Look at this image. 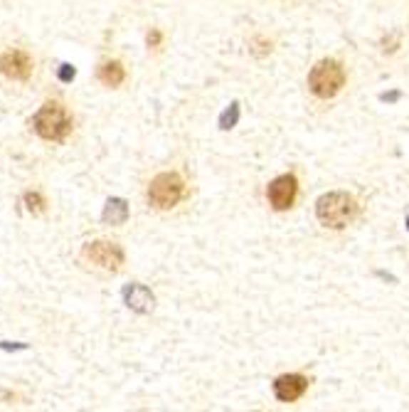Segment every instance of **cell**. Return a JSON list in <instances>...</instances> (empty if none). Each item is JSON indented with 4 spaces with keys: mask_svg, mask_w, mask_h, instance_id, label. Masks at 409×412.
I'll use <instances>...</instances> for the list:
<instances>
[{
    "mask_svg": "<svg viewBox=\"0 0 409 412\" xmlns=\"http://www.w3.org/2000/svg\"><path fill=\"white\" fill-rule=\"evenodd\" d=\"M32 128L45 141H64L72 131V116L59 101H45L40 111L32 116Z\"/></svg>",
    "mask_w": 409,
    "mask_h": 412,
    "instance_id": "obj_1",
    "label": "cell"
},
{
    "mask_svg": "<svg viewBox=\"0 0 409 412\" xmlns=\"http://www.w3.org/2000/svg\"><path fill=\"white\" fill-rule=\"evenodd\" d=\"M355 212H358V200L348 192H328L316 202V215L331 230H343L346 225H351Z\"/></svg>",
    "mask_w": 409,
    "mask_h": 412,
    "instance_id": "obj_2",
    "label": "cell"
},
{
    "mask_svg": "<svg viewBox=\"0 0 409 412\" xmlns=\"http://www.w3.org/2000/svg\"><path fill=\"white\" fill-rule=\"evenodd\" d=\"M346 84V69L336 60H321L309 74V87L319 99H333Z\"/></svg>",
    "mask_w": 409,
    "mask_h": 412,
    "instance_id": "obj_3",
    "label": "cell"
},
{
    "mask_svg": "<svg viewBox=\"0 0 409 412\" xmlns=\"http://www.w3.org/2000/svg\"><path fill=\"white\" fill-rule=\"evenodd\" d=\"M185 195V183L177 173H160L150 180L148 185V200L158 210H170Z\"/></svg>",
    "mask_w": 409,
    "mask_h": 412,
    "instance_id": "obj_4",
    "label": "cell"
},
{
    "mask_svg": "<svg viewBox=\"0 0 409 412\" xmlns=\"http://www.w3.org/2000/svg\"><path fill=\"white\" fill-rule=\"evenodd\" d=\"M84 257L106 272H118L123 267V249L116 242H106V240H94V242L84 244Z\"/></svg>",
    "mask_w": 409,
    "mask_h": 412,
    "instance_id": "obj_5",
    "label": "cell"
},
{
    "mask_svg": "<svg viewBox=\"0 0 409 412\" xmlns=\"http://www.w3.org/2000/svg\"><path fill=\"white\" fill-rule=\"evenodd\" d=\"M296 192H299V180L296 175L286 173V175H279L269 183V202H271L274 210H289L296 200Z\"/></svg>",
    "mask_w": 409,
    "mask_h": 412,
    "instance_id": "obj_6",
    "label": "cell"
},
{
    "mask_svg": "<svg viewBox=\"0 0 409 412\" xmlns=\"http://www.w3.org/2000/svg\"><path fill=\"white\" fill-rule=\"evenodd\" d=\"M0 74L15 82H25L32 74V60L23 50H8L0 55Z\"/></svg>",
    "mask_w": 409,
    "mask_h": 412,
    "instance_id": "obj_7",
    "label": "cell"
},
{
    "mask_svg": "<svg viewBox=\"0 0 409 412\" xmlns=\"http://www.w3.org/2000/svg\"><path fill=\"white\" fill-rule=\"evenodd\" d=\"M306 390H309V381L304 376H296V373L276 378V383H274V395L281 403H296L299 398H304Z\"/></svg>",
    "mask_w": 409,
    "mask_h": 412,
    "instance_id": "obj_8",
    "label": "cell"
},
{
    "mask_svg": "<svg viewBox=\"0 0 409 412\" xmlns=\"http://www.w3.org/2000/svg\"><path fill=\"white\" fill-rule=\"evenodd\" d=\"M123 302H126V307L133 309V311L148 314L150 309H153L155 299H153V294H150L148 287H143V284H126V287H123Z\"/></svg>",
    "mask_w": 409,
    "mask_h": 412,
    "instance_id": "obj_9",
    "label": "cell"
},
{
    "mask_svg": "<svg viewBox=\"0 0 409 412\" xmlns=\"http://www.w3.org/2000/svg\"><path fill=\"white\" fill-rule=\"evenodd\" d=\"M101 220L106 225H123L128 220V202L123 200V197H111V200L104 205Z\"/></svg>",
    "mask_w": 409,
    "mask_h": 412,
    "instance_id": "obj_10",
    "label": "cell"
},
{
    "mask_svg": "<svg viewBox=\"0 0 409 412\" xmlns=\"http://www.w3.org/2000/svg\"><path fill=\"white\" fill-rule=\"evenodd\" d=\"M99 79L106 84V87H118V84H123V79H126V69H123V64L116 60L104 62L99 67Z\"/></svg>",
    "mask_w": 409,
    "mask_h": 412,
    "instance_id": "obj_11",
    "label": "cell"
},
{
    "mask_svg": "<svg viewBox=\"0 0 409 412\" xmlns=\"http://www.w3.org/2000/svg\"><path fill=\"white\" fill-rule=\"evenodd\" d=\"M237 121H239V104H229V109L219 116V128L227 131V128L237 126Z\"/></svg>",
    "mask_w": 409,
    "mask_h": 412,
    "instance_id": "obj_12",
    "label": "cell"
},
{
    "mask_svg": "<svg viewBox=\"0 0 409 412\" xmlns=\"http://www.w3.org/2000/svg\"><path fill=\"white\" fill-rule=\"evenodd\" d=\"M25 205H28V210L30 212H42L45 210V197L40 195V192H35V190H30V192H25Z\"/></svg>",
    "mask_w": 409,
    "mask_h": 412,
    "instance_id": "obj_13",
    "label": "cell"
},
{
    "mask_svg": "<svg viewBox=\"0 0 409 412\" xmlns=\"http://www.w3.org/2000/svg\"><path fill=\"white\" fill-rule=\"evenodd\" d=\"M57 77H59V82H72V79L77 77V69H74L69 62H64V64H59Z\"/></svg>",
    "mask_w": 409,
    "mask_h": 412,
    "instance_id": "obj_14",
    "label": "cell"
},
{
    "mask_svg": "<svg viewBox=\"0 0 409 412\" xmlns=\"http://www.w3.org/2000/svg\"><path fill=\"white\" fill-rule=\"evenodd\" d=\"M160 40H163V35H160V30H150L148 32V37H146V42H148V47H158L160 45Z\"/></svg>",
    "mask_w": 409,
    "mask_h": 412,
    "instance_id": "obj_15",
    "label": "cell"
},
{
    "mask_svg": "<svg viewBox=\"0 0 409 412\" xmlns=\"http://www.w3.org/2000/svg\"><path fill=\"white\" fill-rule=\"evenodd\" d=\"M0 349L3 351H25L28 344H8V341H0Z\"/></svg>",
    "mask_w": 409,
    "mask_h": 412,
    "instance_id": "obj_16",
    "label": "cell"
},
{
    "mask_svg": "<svg viewBox=\"0 0 409 412\" xmlns=\"http://www.w3.org/2000/svg\"><path fill=\"white\" fill-rule=\"evenodd\" d=\"M400 99V92H392V94H382V101H395Z\"/></svg>",
    "mask_w": 409,
    "mask_h": 412,
    "instance_id": "obj_17",
    "label": "cell"
},
{
    "mask_svg": "<svg viewBox=\"0 0 409 412\" xmlns=\"http://www.w3.org/2000/svg\"><path fill=\"white\" fill-rule=\"evenodd\" d=\"M407 230H409V217H407Z\"/></svg>",
    "mask_w": 409,
    "mask_h": 412,
    "instance_id": "obj_18",
    "label": "cell"
}]
</instances>
